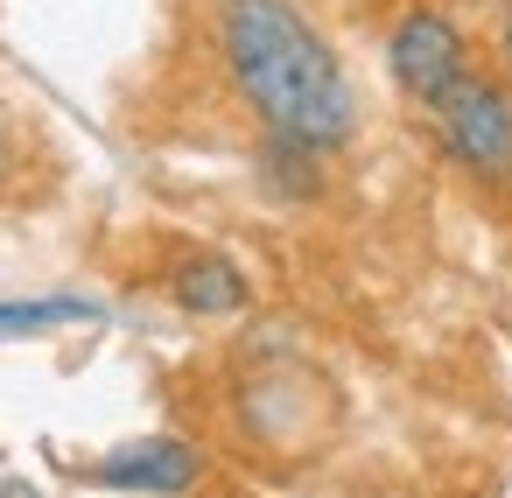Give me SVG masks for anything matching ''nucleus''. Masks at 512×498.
<instances>
[{
	"instance_id": "obj_9",
	"label": "nucleus",
	"mask_w": 512,
	"mask_h": 498,
	"mask_svg": "<svg viewBox=\"0 0 512 498\" xmlns=\"http://www.w3.org/2000/svg\"><path fill=\"white\" fill-rule=\"evenodd\" d=\"M0 176H8V141H0Z\"/></svg>"
},
{
	"instance_id": "obj_6",
	"label": "nucleus",
	"mask_w": 512,
	"mask_h": 498,
	"mask_svg": "<svg viewBox=\"0 0 512 498\" xmlns=\"http://www.w3.org/2000/svg\"><path fill=\"white\" fill-rule=\"evenodd\" d=\"M260 183H267L274 197H288V204H309V197L323 190V148L288 141V134H267V148H260Z\"/></svg>"
},
{
	"instance_id": "obj_4",
	"label": "nucleus",
	"mask_w": 512,
	"mask_h": 498,
	"mask_svg": "<svg viewBox=\"0 0 512 498\" xmlns=\"http://www.w3.org/2000/svg\"><path fill=\"white\" fill-rule=\"evenodd\" d=\"M85 477L106 491H190L204 477V456L183 435H134V442H113Z\"/></svg>"
},
{
	"instance_id": "obj_3",
	"label": "nucleus",
	"mask_w": 512,
	"mask_h": 498,
	"mask_svg": "<svg viewBox=\"0 0 512 498\" xmlns=\"http://www.w3.org/2000/svg\"><path fill=\"white\" fill-rule=\"evenodd\" d=\"M386 71H393V85H400L414 106L435 113V99L470 71V36H463L442 8H407V15L393 22V36H386Z\"/></svg>"
},
{
	"instance_id": "obj_1",
	"label": "nucleus",
	"mask_w": 512,
	"mask_h": 498,
	"mask_svg": "<svg viewBox=\"0 0 512 498\" xmlns=\"http://www.w3.org/2000/svg\"><path fill=\"white\" fill-rule=\"evenodd\" d=\"M218 50L239 85V99L260 113L267 134L344 148L358 134V92L337 50L316 36V22L295 0H225L218 8Z\"/></svg>"
},
{
	"instance_id": "obj_2",
	"label": "nucleus",
	"mask_w": 512,
	"mask_h": 498,
	"mask_svg": "<svg viewBox=\"0 0 512 498\" xmlns=\"http://www.w3.org/2000/svg\"><path fill=\"white\" fill-rule=\"evenodd\" d=\"M435 120H442L449 162H463L477 183H512V92L498 78L463 71L435 99Z\"/></svg>"
},
{
	"instance_id": "obj_5",
	"label": "nucleus",
	"mask_w": 512,
	"mask_h": 498,
	"mask_svg": "<svg viewBox=\"0 0 512 498\" xmlns=\"http://www.w3.org/2000/svg\"><path fill=\"white\" fill-rule=\"evenodd\" d=\"M169 295H176V309H190V316H239V309L253 302V281H246L239 260H225V253H190V260L169 274Z\"/></svg>"
},
{
	"instance_id": "obj_8",
	"label": "nucleus",
	"mask_w": 512,
	"mask_h": 498,
	"mask_svg": "<svg viewBox=\"0 0 512 498\" xmlns=\"http://www.w3.org/2000/svg\"><path fill=\"white\" fill-rule=\"evenodd\" d=\"M498 50H505V64H512V15H505V43H498Z\"/></svg>"
},
{
	"instance_id": "obj_7",
	"label": "nucleus",
	"mask_w": 512,
	"mask_h": 498,
	"mask_svg": "<svg viewBox=\"0 0 512 498\" xmlns=\"http://www.w3.org/2000/svg\"><path fill=\"white\" fill-rule=\"evenodd\" d=\"M106 309L92 295H36V302H0V344L15 337H50V330H71V323H99Z\"/></svg>"
}]
</instances>
